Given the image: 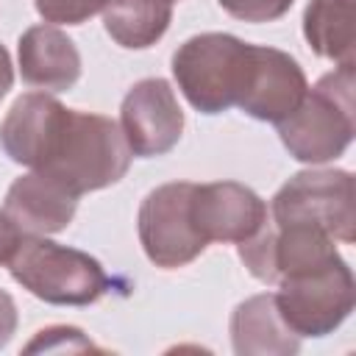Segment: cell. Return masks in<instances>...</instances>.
<instances>
[{
	"mask_svg": "<svg viewBox=\"0 0 356 356\" xmlns=\"http://www.w3.org/2000/svg\"><path fill=\"white\" fill-rule=\"evenodd\" d=\"M131 147L120 122L103 114L70 108L61 136L42 167L78 197L117 184L131 167Z\"/></svg>",
	"mask_w": 356,
	"mask_h": 356,
	"instance_id": "7a4b0ae2",
	"label": "cell"
},
{
	"mask_svg": "<svg viewBox=\"0 0 356 356\" xmlns=\"http://www.w3.org/2000/svg\"><path fill=\"white\" fill-rule=\"evenodd\" d=\"M275 125L289 156L303 164H325L342 156L356 134L353 64H339L323 75L300 106Z\"/></svg>",
	"mask_w": 356,
	"mask_h": 356,
	"instance_id": "6da1fadb",
	"label": "cell"
},
{
	"mask_svg": "<svg viewBox=\"0 0 356 356\" xmlns=\"http://www.w3.org/2000/svg\"><path fill=\"white\" fill-rule=\"evenodd\" d=\"M22 236L25 234L17 228V222L0 209V264H8L11 261V256H14V250H17V245H19Z\"/></svg>",
	"mask_w": 356,
	"mask_h": 356,
	"instance_id": "44dd1931",
	"label": "cell"
},
{
	"mask_svg": "<svg viewBox=\"0 0 356 356\" xmlns=\"http://www.w3.org/2000/svg\"><path fill=\"white\" fill-rule=\"evenodd\" d=\"M14 331H17V303L8 292L0 289V348L11 342Z\"/></svg>",
	"mask_w": 356,
	"mask_h": 356,
	"instance_id": "7402d4cb",
	"label": "cell"
},
{
	"mask_svg": "<svg viewBox=\"0 0 356 356\" xmlns=\"http://www.w3.org/2000/svg\"><path fill=\"white\" fill-rule=\"evenodd\" d=\"M192 222L209 242H245L267 225V203L245 184L214 181L195 184Z\"/></svg>",
	"mask_w": 356,
	"mask_h": 356,
	"instance_id": "30bf717a",
	"label": "cell"
},
{
	"mask_svg": "<svg viewBox=\"0 0 356 356\" xmlns=\"http://www.w3.org/2000/svg\"><path fill=\"white\" fill-rule=\"evenodd\" d=\"M167 3H175V0H167Z\"/></svg>",
	"mask_w": 356,
	"mask_h": 356,
	"instance_id": "cb8c5ba5",
	"label": "cell"
},
{
	"mask_svg": "<svg viewBox=\"0 0 356 356\" xmlns=\"http://www.w3.org/2000/svg\"><path fill=\"white\" fill-rule=\"evenodd\" d=\"M303 36L317 56L353 64V0H309Z\"/></svg>",
	"mask_w": 356,
	"mask_h": 356,
	"instance_id": "2e32d148",
	"label": "cell"
},
{
	"mask_svg": "<svg viewBox=\"0 0 356 356\" xmlns=\"http://www.w3.org/2000/svg\"><path fill=\"white\" fill-rule=\"evenodd\" d=\"M275 225H317L339 242L356 239L353 175L348 170H303L273 197Z\"/></svg>",
	"mask_w": 356,
	"mask_h": 356,
	"instance_id": "8992f818",
	"label": "cell"
},
{
	"mask_svg": "<svg viewBox=\"0 0 356 356\" xmlns=\"http://www.w3.org/2000/svg\"><path fill=\"white\" fill-rule=\"evenodd\" d=\"M309 83L300 64L275 47L250 44L248 72L236 106L261 122H281L306 97Z\"/></svg>",
	"mask_w": 356,
	"mask_h": 356,
	"instance_id": "9c48e42d",
	"label": "cell"
},
{
	"mask_svg": "<svg viewBox=\"0 0 356 356\" xmlns=\"http://www.w3.org/2000/svg\"><path fill=\"white\" fill-rule=\"evenodd\" d=\"M242 264L250 270L253 278L264 281V284H275V264H273V228L264 225L259 234H253L250 239L236 245Z\"/></svg>",
	"mask_w": 356,
	"mask_h": 356,
	"instance_id": "e0dca14e",
	"label": "cell"
},
{
	"mask_svg": "<svg viewBox=\"0 0 356 356\" xmlns=\"http://www.w3.org/2000/svg\"><path fill=\"white\" fill-rule=\"evenodd\" d=\"M67 111L70 108L47 92H28L17 97L0 122V147L11 161L42 170L61 136Z\"/></svg>",
	"mask_w": 356,
	"mask_h": 356,
	"instance_id": "8fae6325",
	"label": "cell"
},
{
	"mask_svg": "<svg viewBox=\"0 0 356 356\" xmlns=\"http://www.w3.org/2000/svg\"><path fill=\"white\" fill-rule=\"evenodd\" d=\"M295 0H220V6L245 22H273L292 8Z\"/></svg>",
	"mask_w": 356,
	"mask_h": 356,
	"instance_id": "ffe728a7",
	"label": "cell"
},
{
	"mask_svg": "<svg viewBox=\"0 0 356 356\" xmlns=\"http://www.w3.org/2000/svg\"><path fill=\"white\" fill-rule=\"evenodd\" d=\"M231 342L239 356H292L300 337L284 323L275 295H253L231 314Z\"/></svg>",
	"mask_w": 356,
	"mask_h": 356,
	"instance_id": "5bb4252c",
	"label": "cell"
},
{
	"mask_svg": "<svg viewBox=\"0 0 356 356\" xmlns=\"http://www.w3.org/2000/svg\"><path fill=\"white\" fill-rule=\"evenodd\" d=\"M120 128L134 156L170 153L184 134V111L164 78H145L128 89L120 108Z\"/></svg>",
	"mask_w": 356,
	"mask_h": 356,
	"instance_id": "ba28073f",
	"label": "cell"
},
{
	"mask_svg": "<svg viewBox=\"0 0 356 356\" xmlns=\"http://www.w3.org/2000/svg\"><path fill=\"white\" fill-rule=\"evenodd\" d=\"M250 44L231 33H197L186 39L172 56V75L192 108L220 114L236 106Z\"/></svg>",
	"mask_w": 356,
	"mask_h": 356,
	"instance_id": "277c9868",
	"label": "cell"
},
{
	"mask_svg": "<svg viewBox=\"0 0 356 356\" xmlns=\"http://www.w3.org/2000/svg\"><path fill=\"white\" fill-rule=\"evenodd\" d=\"M103 14L106 33L128 50H145L156 44L172 19V3L167 0H108Z\"/></svg>",
	"mask_w": 356,
	"mask_h": 356,
	"instance_id": "9a60e30c",
	"label": "cell"
},
{
	"mask_svg": "<svg viewBox=\"0 0 356 356\" xmlns=\"http://www.w3.org/2000/svg\"><path fill=\"white\" fill-rule=\"evenodd\" d=\"M192 189L189 181L161 184L139 206L136 228L145 256L161 270H178L195 261L206 250V239L192 222Z\"/></svg>",
	"mask_w": 356,
	"mask_h": 356,
	"instance_id": "52a82bcc",
	"label": "cell"
},
{
	"mask_svg": "<svg viewBox=\"0 0 356 356\" xmlns=\"http://www.w3.org/2000/svg\"><path fill=\"white\" fill-rule=\"evenodd\" d=\"M11 83H14V67H11V56H8V50L0 44V100L8 95Z\"/></svg>",
	"mask_w": 356,
	"mask_h": 356,
	"instance_id": "603a6c76",
	"label": "cell"
},
{
	"mask_svg": "<svg viewBox=\"0 0 356 356\" xmlns=\"http://www.w3.org/2000/svg\"><path fill=\"white\" fill-rule=\"evenodd\" d=\"M78 209V195L42 170L19 175L8 192L3 211L17 222L25 236H47L64 231Z\"/></svg>",
	"mask_w": 356,
	"mask_h": 356,
	"instance_id": "7c38bea8",
	"label": "cell"
},
{
	"mask_svg": "<svg viewBox=\"0 0 356 356\" xmlns=\"http://www.w3.org/2000/svg\"><path fill=\"white\" fill-rule=\"evenodd\" d=\"M22 81L44 92H67L81 78V53L56 25H31L17 47Z\"/></svg>",
	"mask_w": 356,
	"mask_h": 356,
	"instance_id": "4fadbf2b",
	"label": "cell"
},
{
	"mask_svg": "<svg viewBox=\"0 0 356 356\" xmlns=\"http://www.w3.org/2000/svg\"><path fill=\"white\" fill-rule=\"evenodd\" d=\"M278 286L275 306L298 337L334 334L356 303L353 273L342 256L325 267L286 275L278 281Z\"/></svg>",
	"mask_w": 356,
	"mask_h": 356,
	"instance_id": "5b68a950",
	"label": "cell"
},
{
	"mask_svg": "<svg viewBox=\"0 0 356 356\" xmlns=\"http://www.w3.org/2000/svg\"><path fill=\"white\" fill-rule=\"evenodd\" d=\"M8 270L22 289L53 306H89L108 289V275L95 256L47 236H22Z\"/></svg>",
	"mask_w": 356,
	"mask_h": 356,
	"instance_id": "3957f363",
	"label": "cell"
},
{
	"mask_svg": "<svg viewBox=\"0 0 356 356\" xmlns=\"http://www.w3.org/2000/svg\"><path fill=\"white\" fill-rule=\"evenodd\" d=\"M25 350L33 353V350H97V348L92 345V339L83 337V331L72 325H53V328H42L36 339L25 345Z\"/></svg>",
	"mask_w": 356,
	"mask_h": 356,
	"instance_id": "d6986e66",
	"label": "cell"
},
{
	"mask_svg": "<svg viewBox=\"0 0 356 356\" xmlns=\"http://www.w3.org/2000/svg\"><path fill=\"white\" fill-rule=\"evenodd\" d=\"M108 0H33L36 11L50 25H81L100 14Z\"/></svg>",
	"mask_w": 356,
	"mask_h": 356,
	"instance_id": "ac0fdd59",
	"label": "cell"
}]
</instances>
